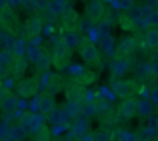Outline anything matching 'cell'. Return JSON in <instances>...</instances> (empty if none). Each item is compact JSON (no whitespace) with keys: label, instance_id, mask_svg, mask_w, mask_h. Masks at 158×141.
<instances>
[{"label":"cell","instance_id":"cell-1","mask_svg":"<svg viewBox=\"0 0 158 141\" xmlns=\"http://www.w3.org/2000/svg\"><path fill=\"white\" fill-rule=\"evenodd\" d=\"M77 53H79V56H81V59L90 67H98L99 62H101L99 50L89 37L81 39V42H79V45H77Z\"/></svg>","mask_w":158,"mask_h":141},{"label":"cell","instance_id":"cell-2","mask_svg":"<svg viewBox=\"0 0 158 141\" xmlns=\"http://www.w3.org/2000/svg\"><path fill=\"white\" fill-rule=\"evenodd\" d=\"M71 62V50L62 44L60 40L53 47V53H51V64L57 68V70H64L70 65Z\"/></svg>","mask_w":158,"mask_h":141},{"label":"cell","instance_id":"cell-3","mask_svg":"<svg viewBox=\"0 0 158 141\" xmlns=\"http://www.w3.org/2000/svg\"><path fill=\"white\" fill-rule=\"evenodd\" d=\"M19 27H20V23H19V17H17L14 8L6 5L0 10V28L6 30L11 34H16L19 31Z\"/></svg>","mask_w":158,"mask_h":141},{"label":"cell","instance_id":"cell-4","mask_svg":"<svg viewBox=\"0 0 158 141\" xmlns=\"http://www.w3.org/2000/svg\"><path fill=\"white\" fill-rule=\"evenodd\" d=\"M39 87H40V82H39V78H37V76L25 78V79L22 78V79H19V84L16 85L17 95L22 96L23 99L33 98V96L39 92Z\"/></svg>","mask_w":158,"mask_h":141},{"label":"cell","instance_id":"cell-5","mask_svg":"<svg viewBox=\"0 0 158 141\" xmlns=\"http://www.w3.org/2000/svg\"><path fill=\"white\" fill-rule=\"evenodd\" d=\"M42 28H44V19L37 13L31 14L25 20V36L28 39H36L42 33Z\"/></svg>","mask_w":158,"mask_h":141},{"label":"cell","instance_id":"cell-6","mask_svg":"<svg viewBox=\"0 0 158 141\" xmlns=\"http://www.w3.org/2000/svg\"><path fill=\"white\" fill-rule=\"evenodd\" d=\"M85 14L87 17L96 23L101 22L104 14H106V5L102 0H87V5H85Z\"/></svg>","mask_w":158,"mask_h":141},{"label":"cell","instance_id":"cell-7","mask_svg":"<svg viewBox=\"0 0 158 141\" xmlns=\"http://www.w3.org/2000/svg\"><path fill=\"white\" fill-rule=\"evenodd\" d=\"M60 17H62V27L65 31H77L81 17H79L74 8H64Z\"/></svg>","mask_w":158,"mask_h":141},{"label":"cell","instance_id":"cell-8","mask_svg":"<svg viewBox=\"0 0 158 141\" xmlns=\"http://www.w3.org/2000/svg\"><path fill=\"white\" fill-rule=\"evenodd\" d=\"M28 60L23 56H14L11 64H10V73L13 75L14 79H22L28 70Z\"/></svg>","mask_w":158,"mask_h":141},{"label":"cell","instance_id":"cell-9","mask_svg":"<svg viewBox=\"0 0 158 141\" xmlns=\"http://www.w3.org/2000/svg\"><path fill=\"white\" fill-rule=\"evenodd\" d=\"M136 98L133 96H129V98H124L123 102L119 104L118 107V116L123 118V119H130L136 115Z\"/></svg>","mask_w":158,"mask_h":141},{"label":"cell","instance_id":"cell-10","mask_svg":"<svg viewBox=\"0 0 158 141\" xmlns=\"http://www.w3.org/2000/svg\"><path fill=\"white\" fill-rule=\"evenodd\" d=\"M65 95H67V99H73V98L85 99V85L73 78V81L65 84Z\"/></svg>","mask_w":158,"mask_h":141},{"label":"cell","instance_id":"cell-11","mask_svg":"<svg viewBox=\"0 0 158 141\" xmlns=\"http://www.w3.org/2000/svg\"><path fill=\"white\" fill-rule=\"evenodd\" d=\"M130 72V62L123 56V57H116L112 62V76L115 79H121L124 78L127 73Z\"/></svg>","mask_w":158,"mask_h":141},{"label":"cell","instance_id":"cell-12","mask_svg":"<svg viewBox=\"0 0 158 141\" xmlns=\"http://www.w3.org/2000/svg\"><path fill=\"white\" fill-rule=\"evenodd\" d=\"M112 92L115 96L124 99V98H129L132 96L133 93V89H132V82H127V81H121V79H115L112 82Z\"/></svg>","mask_w":158,"mask_h":141},{"label":"cell","instance_id":"cell-13","mask_svg":"<svg viewBox=\"0 0 158 141\" xmlns=\"http://www.w3.org/2000/svg\"><path fill=\"white\" fill-rule=\"evenodd\" d=\"M136 48V40L133 36H124L119 39L118 45H116V54L118 56H129L130 53H133Z\"/></svg>","mask_w":158,"mask_h":141},{"label":"cell","instance_id":"cell-14","mask_svg":"<svg viewBox=\"0 0 158 141\" xmlns=\"http://www.w3.org/2000/svg\"><path fill=\"white\" fill-rule=\"evenodd\" d=\"M54 107H56V101H54V96H53L51 93L45 92L44 95H40L39 102H37V110H40V113L47 115V113H50Z\"/></svg>","mask_w":158,"mask_h":141},{"label":"cell","instance_id":"cell-15","mask_svg":"<svg viewBox=\"0 0 158 141\" xmlns=\"http://www.w3.org/2000/svg\"><path fill=\"white\" fill-rule=\"evenodd\" d=\"M19 106V98L13 93H8L2 101H0V112H3V113H11L17 109Z\"/></svg>","mask_w":158,"mask_h":141},{"label":"cell","instance_id":"cell-16","mask_svg":"<svg viewBox=\"0 0 158 141\" xmlns=\"http://www.w3.org/2000/svg\"><path fill=\"white\" fill-rule=\"evenodd\" d=\"M64 109H65V112H67V115L70 118H76L82 112V99H76V98L68 99Z\"/></svg>","mask_w":158,"mask_h":141},{"label":"cell","instance_id":"cell-17","mask_svg":"<svg viewBox=\"0 0 158 141\" xmlns=\"http://www.w3.org/2000/svg\"><path fill=\"white\" fill-rule=\"evenodd\" d=\"M98 45L106 54H110L115 48V39L110 33H101V36L98 39Z\"/></svg>","mask_w":158,"mask_h":141},{"label":"cell","instance_id":"cell-18","mask_svg":"<svg viewBox=\"0 0 158 141\" xmlns=\"http://www.w3.org/2000/svg\"><path fill=\"white\" fill-rule=\"evenodd\" d=\"M153 113V104L147 99L136 101V115L139 118H149Z\"/></svg>","mask_w":158,"mask_h":141},{"label":"cell","instance_id":"cell-19","mask_svg":"<svg viewBox=\"0 0 158 141\" xmlns=\"http://www.w3.org/2000/svg\"><path fill=\"white\" fill-rule=\"evenodd\" d=\"M81 36H79V31H67L64 36H62V39H60V42L62 44H65L70 50H73V48H77V45H79V42H81Z\"/></svg>","mask_w":158,"mask_h":141},{"label":"cell","instance_id":"cell-20","mask_svg":"<svg viewBox=\"0 0 158 141\" xmlns=\"http://www.w3.org/2000/svg\"><path fill=\"white\" fill-rule=\"evenodd\" d=\"M67 112L65 109H53L50 113H47V119L48 122H53V124H64L67 122Z\"/></svg>","mask_w":158,"mask_h":141},{"label":"cell","instance_id":"cell-21","mask_svg":"<svg viewBox=\"0 0 158 141\" xmlns=\"http://www.w3.org/2000/svg\"><path fill=\"white\" fill-rule=\"evenodd\" d=\"M64 79L60 78V76H57V75H53L51 78H50V81H48V84H47V92L48 93H51V95H56V93H59L62 89H64Z\"/></svg>","mask_w":158,"mask_h":141},{"label":"cell","instance_id":"cell-22","mask_svg":"<svg viewBox=\"0 0 158 141\" xmlns=\"http://www.w3.org/2000/svg\"><path fill=\"white\" fill-rule=\"evenodd\" d=\"M8 135H10L11 138H14L16 141H23V139L27 138V135H28V130H27L20 122H17V124H14L13 127H10Z\"/></svg>","mask_w":158,"mask_h":141},{"label":"cell","instance_id":"cell-23","mask_svg":"<svg viewBox=\"0 0 158 141\" xmlns=\"http://www.w3.org/2000/svg\"><path fill=\"white\" fill-rule=\"evenodd\" d=\"M146 44L150 50H158V28L150 27L146 31Z\"/></svg>","mask_w":158,"mask_h":141},{"label":"cell","instance_id":"cell-24","mask_svg":"<svg viewBox=\"0 0 158 141\" xmlns=\"http://www.w3.org/2000/svg\"><path fill=\"white\" fill-rule=\"evenodd\" d=\"M34 65H36L37 73H45V72H48L50 67H51V56H48V54L44 53V54L34 62Z\"/></svg>","mask_w":158,"mask_h":141},{"label":"cell","instance_id":"cell-25","mask_svg":"<svg viewBox=\"0 0 158 141\" xmlns=\"http://www.w3.org/2000/svg\"><path fill=\"white\" fill-rule=\"evenodd\" d=\"M156 132H158L156 129H153V127H150V126L147 124V126L141 127V129H139V132H138L136 135H138L139 141H152V139H155Z\"/></svg>","mask_w":158,"mask_h":141},{"label":"cell","instance_id":"cell-26","mask_svg":"<svg viewBox=\"0 0 158 141\" xmlns=\"http://www.w3.org/2000/svg\"><path fill=\"white\" fill-rule=\"evenodd\" d=\"M93 141H112L113 139V133L110 129H107L106 126H102L101 129H98L93 135H92Z\"/></svg>","mask_w":158,"mask_h":141},{"label":"cell","instance_id":"cell-27","mask_svg":"<svg viewBox=\"0 0 158 141\" xmlns=\"http://www.w3.org/2000/svg\"><path fill=\"white\" fill-rule=\"evenodd\" d=\"M135 25H136V22L132 19L130 14L124 13V14L119 16V27H121L124 31H133V30H135Z\"/></svg>","mask_w":158,"mask_h":141},{"label":"cell","instance_id":"cell-28","mask_svg":"<svg viewBox=\"0 0 158 141\" xmlns=\"http://www.w3.org/2000/svg\"><path fill=\"white\" fill-rule=\"evenodd\" d=\"M116 141H139L138 135L130 132V130H126V129H119L116 132Z\"/></svg>","mask_w":158,"mask_h":141},{"label":"cell","instance_id":"cell-29","mask_svg":"<svg viewBox=\"0 0 158 141\" xmlns=\"http://www.w3.org/2000/svg\"><path fill=\"white\" fill-rule=\"evenodd\" d=\"M48 14L51 16H60L62 11H64V5L56 2V0H48V5H47V10H45Z\"/></svg>","mask_w":158,"mask_h":141},{"label":"cell","instance_id":"cell-30","mask_svg":"<svg viewBox=\"0 0 158 141\" xmlns=\"http://www.w3.org/2000/svg\"><path fill=\"white\" fill-rule=\"evenodd\" d=\"M152 13H153V6H150L149 3H143V5H139V6H138L139 20L147 22V20H149V17L152 16Z\"/></svg>","mask_w":158,"mask_h":141},{"label":"cell","instance_id":"cell-31","mask_svg":"<svg viewBox=\"0 0 158 141\" xmlns=\"http://www.w3.org/2000/svg\"><path fill=\"white\" fill-rule=\"evenodd\" d=\"M42 54H44V50L40 47H30L28 48V53H27V60L31 62V64H34Z\"/></svg>","mask_w":158,"mask_h":141},{"label":"cell","instance_id":"cell-32","mask_svg":"<svg viewBox=\"0 0 158 141\" xmlns=\"http://www.w3.org/2000/svg\"><path fill=\"white\" fill-rule=\"evenodd\" d=\"M81 113L85 115V116H89V118L95 116L96 115V104H95V101H85V102H82V112Z\"/></svg>","mask_w":158,"mask_h":141},{"label":"cell","instance_id":"cell-33","mask_svg":"<svg viewBox=\"0 0 158 141\" xmlns=\"http://www.w3.org/2000/svg\"><path fill=\"white\" fill-rule=\"evenodd\" d=\"M85 132H87L85 129H82L81 126H77V124H74V122H73L71 130H70V136H68V138H71V136H73L74 139H79V141H81V138L85 135Z\"/></svg>","mask_w":158,"mask_h":141},{"label":"cell","instance_id":"cell-34","mask_svg":"<svg viewBox=\"0 0 158 141\" xmlns=\"http://www.w3.org/2000/svg\"><path fill=\"white\" fill-rule=\"evenodd\" d=\"M23 51H25V39H17L14 42L13 50H11V54L13 56H23Z\"/></svg>","mask_w":158,"mask_h":141},{"label":"cell","instance_id":"cell-35","mask_svg":"<svg viewBox=\"0 0 158 141\" xmlns=\"http://www.w3.org/2000/svg\"><path fill=\"white\" fill-rule=\"evenodd\" d=\"M76 121H74V124H77V126H81L82 129H85V130H89L90 129V126H92V121H90V118L89 116H85V115H79V116H76L74 118Z\"/></svg>","mask_w":158,"mask_h":141},{"label":"cell","instance_id":"cell-36","mask_svg":"<svg viewBox=\"0 0 158 141\" xmlns=\"http://www.w3.org/2000/svg\"><path fill=\"white\" fill-rule=\"evenodd\" d=\"M13 57H14V56L11 54V51H8V50H0V65L10 67Z\"/></svg>","mask_w":158,"mask_h":141},{"label":"cell","instance_id":"cell-37","mask_svg":"<svg viewBox=\"0 0 158 141\" xmlns=\"http://www.w3.org/2000/svg\"><path fill=\"white\" fill-rule=\"evenodd\" d=\"M150 67L147 65V64H141L139 67H138V70H136V75L139 76V78H146V76H149L150 75Z\"/></svg>","mask_w":158,"mask_h":141},{"label":"cell","instance_id":"cell-38","mask_svg":"<svg viewBox=\"0 0 158 141\" xmlns=\"http://www.w3.org/2000/svg\"><path fill=\"white\" fill-rule=\"evenodd\" d=\"M20 6H23V10L27 11H36L34 0H20Z\"/></svg>","mask_w":158,"mask_h":141},{"label":"cell","instance_id":"cell-39","mask_svg":"<svg viewBox=\"0 0 158 141\" xmlns=\"http://www.w3.org/2000/svg\"><path fill=\"white\" fill-rule=\"evenodd\" d=\"M133 5H135L133 0H119V6H121V10H124V11H129Z\"/></svg>","mask_w":158,"mask_h":141},{"label":"cell","instance_id":"cell-40","mask_svg":"<svg viewBox=\"0 0 158 141\" xmlns=\"http://www.w3.org/2000/svg\"><path fill=\"white\" fill-rule=\"evenodd\" d=\"M6 78H10V67L0 65V81H5Z\"/></svg>","mask_w":158,"mask_h":141},{"label":"cell","instance_id":"cell-41","mask_svg":"<svg viewBox=\"0 0 158 141\" xmlns=\"http://www.w3.org/2000/svg\"><path fill=\"white\" fill-rule=\"evenodd\" d=\"M34 3H36V11H45L48 0H34Z\"/></svg>","mask_w":158,"mask_h":141},{"label":"cell","instance_id":"cell-42","mask_svg":"<svg viewBox=\"0 0 158 141\" xmlns=\"http://www.w3.org/2000/svg\"><path fill=\"white\" fill-rule=\"evenodd\" d=\"M147 23H149L150 27H156V28H158V11H153V13H152V16L149 17Z\"/></svg>","mask_w":158,"mask_h":141},{"label":"cell","instance_id":"cell-43","mask_svg":"<svg viewBox=\"0 0 158 141\" xmlns=\"http://www.w3.org/2000/svg\"><path fill=\"white\" fill-rule=\"evenodd\" d=\"M8 126L5 124V122H0V141H2V138H5L6 135H8Z\"/></svg>","mask_w":158,"mask_h":141},{"label":"cell","instance_id":"cell-44","mask_svg":"<svg viewBox=\"0 0 158 141\" xmlns=\"http://www.w3.org/2000/svg\"><path fill=\"white\" fill-rule=\"evenodd\" d=\"M8 93H10V90H8V89L3 85V84H0V101H2V99H3V98H5Z\"/></svg>","mask_w":158,"mask_h":141},{"label":"cell","instance_id":"cell-45","mask_svg":"<svg viewBox=\"0 0 158 141\" xmlns=\"http://www.w3.org/2000/svg\"><path fill=\"white\" fill-rule=\"evenodd\" d=\"M8 5L11 6V8H19L20 6V0H8Z\"/></svg>","mask_w":158,"mask_h":141},{"label":"cell","instance_id":"cell-46","mask_svg":"<svg viewBox=\"0 0 158 141\" xmlns=\"http://www.w3.org/2000/svg\"><path fill=\"white\" fill-rule=\"evenodd\" d=\"M8 5V0H0V10H2L3 6H6Z\"/></svg>","mask_w":158,"mask_h":141},{"label":"cell","instance_id":"cell-47","mask_svg":"<svg viewBox=\"0 0 158 141\" xmlns=\"http://www.w3.org/2000/svg\"><path fill=\"white\" fill-rule=\"evenodd\" d=\"M156 2H158V0H146V3H149L150 6H153V5H156Z\"/></svg>","mask_w":158,"mask_h":141},{"label":"cell","instance_id":"cell-48","mask_svg":"<svg viewBox=\"0 0 158 141\" xmlns=\"http://www.w3.org/2000/svg\"><path fill=\"white\" fill-rule=\"evenodd\" d=\"M56 2H59V3H62V5H65V2H67V0H56Z\"/></svg>","mask_w":158,"mask_h":141},{"label":"cell","instance_id":"cell-49","mask_svg":"<svg viewBox=\"0 0 158 141\" xmlns=\"http://www.w3.org/2000/svg\"><path fill=\"white\" fill-rule=\"evenodd\" d=\"M60 141H73L71 138H64V139H60Z\"/></svg>","mask_w":158,"mask_h":141},{"label":"cell","instance_id":"cell-50","mask_svg":"<svg viewBox=\"0 0 158 141\" xmlns=\"http://www.w3.org/2000/svg\"><path fill=\"white\" fill-rule=\"evenodd\" d=\"M155 11H158V2H156V5H155Z\"/></svg>","mask_w":158,"mask_h":141},{"label":"cell","instance_id":"cell-51","mask_svg":"<svg viewBox=\"0 0 158 141\" xmlns=\"http://www.w3.org/2000/svg\"><path fill=\"white\" fill-rule=\"evenodd\" d=\"M155 141H158V132H156V135H155Z\"/></svg>","mask_w":158,"mask_h":141}]
</instances>
